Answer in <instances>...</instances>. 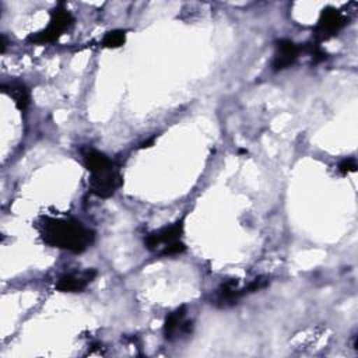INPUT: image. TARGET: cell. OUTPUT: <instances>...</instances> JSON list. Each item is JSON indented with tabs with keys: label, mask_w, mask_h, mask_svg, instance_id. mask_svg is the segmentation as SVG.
<instances>
[{
	"label": "cell",
	"mask_w": 358,
	"mask_h": 358,
	"mask_svg": "<svg viewBox=\"0 0 358 358\" xmlns=\"http://www.w3.org/2000/svg\"><path fill=\"white\" fill-rule=\"evenodd\" d=\"M186 306H180L166 315L164 322V336L168 341H173L192 333V322L186 319Z\"/></svg>",
	"instance_id": "obj_7"
},
{
	"label": "cell",
	"mask_w": 358,
	"mask_h": 358,
	"mask_svg": "<svg viewBox=\"0 0 358 358\" xmlns=\"http://www.w3.org/2000/svg\"><path fill=\"white\" fill-rule=\"evenodd\" d=\"M1 91L14 101V105L20 112L27 110L29 105V91L25 84L20 81L4 83L1 84Z\"/></svg>",
	"instance_id": "obj_10"
},
{
	"label": "cell",
	"mask_w": 358,
	"mask_h": 358,
	"mask_svg": "<svg viewBox=\"0 0 358 358\" xmlns=\"http://www.w3.org/2000/svg\"><path fill=\"white\" fill-rule=\"evenodd\" d=\"M348 24V17L334 7L322 10L319 21L313 31V42L320 43L337 35Z\"/></svg>",
	"instance_id": "obj_6"
},
{
	"label": "cell",
	"mask_w": 358,
	"mask_h": 358,
	"mask_svg": "<svg viewBox=\"0 0 358 358\" xmlns=\"http://www.w3.org/2000/svg\"><path fill=\"white\" fill-rule=\"evenodd\" d=\"M81 157L90 172L88 186L91 193L101 199L112 197L122 186V176L113 161L92 147L81 148Z\"/></svg>",
	"instance_id": "obj_2"
},
{
	"label": "cell",
	"mask_w": 358,
	"mask_h": 358,
	"mask_svg": "<svg viewBox=\"0 0 358 358\" xmlns=\"http://www.w3.org/2000/svg\"><path fill=\"white\" fill-rule=\"evenodd\" d=\"M268 285L267 277H257L252 280L246 287H239V281L236 278L225 280L214 292L213 296V305L217 308H229L238 303V301L249 294L257 292Z\"/></svg>",
	"instance_id": "obj_4"
},
{
	"label": "cell",
	"mask_w": 358,
	"mask_h": 358,
	"mask_svg": "<svg viewBox=\"0 0 358 358\" xmlns=\"http://www.w3.org/2000/svg\"><path fill=\"white\" fill-rule=\"evenodd\" d=\"M337 169H338V172H340L341 175H348V173H351V172H355V169H357V162H355L354 158L343 159V161L338 164Z\"/></svg>",
	"instance_id": "obj_13"
},
{
	"label": "cell",
	"mask_w": 358,
	"mask_h": 358,
	"mask_svg": "<svg viewBox=\"0 0 358 358\" xmlns=\"http://www.w3.org/2000/svg\"><path fill=\"white\" fill-rule=\"evenodd\" d=\"M126 42V31L123 29H113L103 35L102 46L108 49H116L123 46Z\"/></svg>",
	"instance_id": "obj_11"
},
{
	"label": "cell",
	"mask_w": 358,
	"mask_h": 358,
	"mask_svg": "<svg viewBox=\"0 0 358 358\" xmlns=\"http://www.w3.org/2000/svg\"><path fill=\"white\" fill-rule=\"evenodd\" d=\"M183 228V220H178L171 225L152 231L144 238V246L157 256L182 255L186 250V245L182 241Z\"/></svg>",
	"instance_id": "obj_3"
},
{
	"label": "cell",
	"mask_w": 358,
	"mask_h": 358,
	"mask_svg": "<svg viewBox=\"0 0 358 358\" xmlns=\"http://www.w3.org/2000/svg\"><path fill=\"white\" fill-rule=\"evenodd\" d=\"M302 49H305L306 52H309V55L312 56V63H315V64H317V63H320V62H323V60L327 59V53L324 52V49L322 48L320 43L312 42V43L306 45L305 48L302 46Z\"/></svg>",
	"instance_id": "obj_12"
},
{
	"label": "cell",
	"mask_w": 358,
	"mask_h": 358,
	"mask_svg": "<svg viewBox=\"0 0 358 358\" xmlns=\"http://www.w3.org/2000/svg\"><path fill=\"white\" fill-rule=\"evenodd\" d=\"M73 22L74 17L71 15V13L64 7L63 3H59L50 14L49 24L42 31L29 35L27 41L35 45L55 42L73 25Z\"/></svg>",
	"instance_id": "obj_5"
},
{
	"label": "cell",
	"mask_w": 358,
	"mask_h": 358,
	"mask_svg": "<svg viewBox=\"0 0 358 358\" xmlns=\"http://www.w3.org/2000/svg\"><path fill=\"white\" fill-rule=\"evenodd\" d=\"M36 229L46 245L71 253L85 252L95 241V232L74 218L46 215L39 218Z\"/></svg>",
	"instance_id": "obj_1"
},
{
	"label": "cell",
	"mask_w": 358,
	"mask_h": 358,
	"mask_svg": "<svg viewBox=\"0 0 358 358\" xmlns=\"http://www.w3.org/2000/svg\"><path fill=\"white\" fill-rule=\"evenodd\" d=\"M301 50H302V46L296 45L291 39H287V38L277 39L275 52L271 60V69L274 71H281L291 67L296 62Z\"/></svg>",
	"instance_id": "obj_8"
},
{
	"label": "cell",
	"mask_w": 358,
	"mask_h": 358,
	"mask_svg": "<svg viewBox=\"0 0 358 358\" xmlns=\"http://www.w3.org/2000/svg\"><path fill=\"white\" fill-rule=\"evenodd\" d=\"M96 274L98 273L94 268L64 273L57 278L55 287L60 292H81L94 281Z\"/></svg>",
	"instance_id": "obj_9"
},
{
	"label": "cell",
	"mask_w": 358,
	"mask_h": 358,
	"mask_svg": "<svg viewBox=\"0 0 358 358\" xmlns=\"http://www.w3.org/2000/svg\"><path fill=\"white\" fill-rule=\"evenodd\" d=\"M6 46H7V42H6V36L1 35V53H4L6 50Z\"/></svg>",
	"instance_id": "obj_14"
}]
</instances>
